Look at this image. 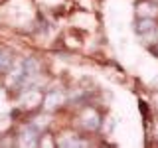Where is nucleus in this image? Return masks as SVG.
Returning a JSON list of instances; mask_svg holds the SVG:
<instances>
[{"label": "nucleus", "instance_id": "1", "mask_svg": "<svg viewBox=\"0 0 158 148\" xmlns=\"http://www.w3.org/2000/svg\"><path fill=\"white\" fill-rule=\"evenodd\" d=\"M103 125V117L95 107H83L77 113V128L85 132H97Z\"/></svg>", "mask_w": 158, "mask_h": 148}, {"label": "nucleus", "instance_id": "5", "mask_svg": "<svg viewBox=\"0 0 158 148\" xmlns=\"http://www.w3.org/2000/svg\"><path fill=\"white\" fill-rule=\"evenodd\" d=\"M44 101V93L38 91V89H26V91H22V95H20V107L24 109V111H32V109H36L42 105Z\"/></svg>", "mask_w": 158, "mask_h": 148}, {"label": "nucleus", "instance_id": "8", "mask_svg": "<svg viewBox=\"0 0 158 148\" xmlns=\"http://www.w3.org/2000/svg\"><path fill=\"white\" fill-rule=\"evenodd\" d=\"M14 65V59H12V53L8 49L0 47V73H6L10 67Z\"/></svg>", "mask_w": 158, "mask_h": 148}, {"label": "nucleus", "instance_id": "3", "mask_svg": "<svg viewBox=\"0 0 158 148\" xmlns=\"http://www.w3.org/2000/svg\"><path fill=\"white\" fill-rule=\"evenodd\" d=\"M67 105V95L63 89H52V91H48L46 95H44V101H42V109L48 113H56L59 109H63Z\"/></svg>", "mask_w": 158, "mask_h": 148}, {"label": "nucleus", "instance_id": "4", "mask_svg": "<svg viewBox=\"0 0 158 148\" xmlns=\"http://www.w3.org/2000/svg\"><path fill=\"white\" fill-rule=\"evenodd\" d=\"M56 146H65V148H77V146H91V142L85 140L79 130H65L57 136Z\"/></svg>", "mask_w": 158, "mask_h": 148}, {"label": "nucleus", "instance_id": "11", "mask_svg": "<svg viewBox=\"0 0 158 148\" xmlns=\"http://www.w3.org/2000/svg\"><path fill=\"white\" fill-rule=\"evenodd\" d=\"M154 2H156V4H158V0H154Z\"/></svg>", "mask_w": 158, "mask_h": 148}, {"label": "nucleus", "instance_id": "10", "mask_svg": "<svg viewBox=\"0 0 158 148\" xmlns=\"http://www.w3.org/2000/svg\"><path fill=\"white\" fill-rule=\"evenodd\" d=\"M150 51H152V53H154V56H158V43H156V46H154V47H152V49H150Z\"/></svg>", "mask_w": 158, "mask_h": 148}, {"label": "nucleus", "instance_id": "9", "mask_svg": "<svg viewBox=\"0 0 158 148\" xmlns=\"http://www.w3.org/2000/svg\"><path fill=\"white\" fill-rule=\"evenodd\" d=\"M154 136H156V140H158V121L154 122Z\"/></svg>", "mask_w": 158, "mask_h": 148}, {"label": "nucleus", "instance_id": "7", "mask_svg": "<svg viewBox=\"0 0 158 148\" xmlns=\"http://www.w3.org/2000/svg\"><path fill=\"white\" fill-rule=\"evenodd\" d=\"M156 26H158V22H156V20H152V18H136L135 32H136L138 38H142V36H146L148 32H152Z\"/></svg>", "mask_w": 158, "mask_h": 148}, {"label": "nucleus", "instance_id": "6", "mask_svg": "<svg viewBox=\"0 0 158 148\" xmlns=\"http://www.w3.org/2000/svg\"><path fill=\"white\" fill-rule=\"evenodd\" d=\"M136 18H158V4L154 0H140L136 4Z\"/></svg>", "mask_w": 158, "mask_h": 148}, {"label": "nucleus", "instance_id": "2", "mask_svg": "<svg viewBox=\"0 0 158 148\" xmlns=\"http://www.w3.org/2000/svg\"><path fill=\"white\" fill-rule=\"evenodd\" d=\"M40 136H42V130L38 126H34L32 122H26L18 128L14 140H16L18 146H40Z\"/></svg>", "mask_w": 158, "mask_h": 148}]
</instances>
